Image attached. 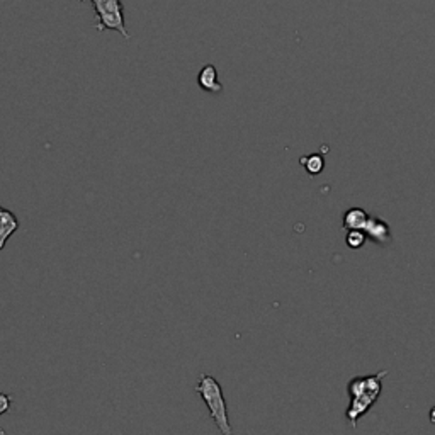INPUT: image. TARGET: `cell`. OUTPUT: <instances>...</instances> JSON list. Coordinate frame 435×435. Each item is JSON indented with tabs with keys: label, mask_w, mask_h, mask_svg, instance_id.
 Segmentation results:
<instances>
[{
	"label": "cell",
	"mask_w": 435,
	"mask_h": 435,
	"mask_svg": "<svg viewBox=\"0 0 435 435\" xmlns=\"http://www.w3.org/2000/svg\"><path fill=\"white\" fill-rule=\"evenodd\" d=\"M300 164L303 165L310 176H318V173L323 171V167H325V160H323V157L318 155V153H313V155L308 157H301Z\"/></svg>",
	"instance_id": "8"
},
{
	"label": "cell",
	"mask_w": 435,
	"mask_h": 435,
	"mask_svg": "<svg viewBox=\"0 0 435 435\" xmlns=\"http://www.w3.org/2000/svg\"><path fill=\"white\" fill-rule=\"evenodd\" d=\"M78 2L94 4L99 20L95 24V29L99 32L118 31L121 32L124 39H131V35L126 29V23H124V6L121 0H78Z\"/></svg>",
	"instance_id": "3"
},
{
	"label": "cell",
	"mask_w": 435,
	"mask_h": 435,
	"mask_svg": "<svg viewBox=\"0 0 435 435\" xmlns=\"http://www.w3.org/2000/svg\"><path fill=\"white\" fill-rule=\"evenodd\" d=\"M364 231H366L367 238H371L372 242L379 243V245H388V243L391 242V231H389L388 223L383 221L381 218H376V216L367 218Z\"/></svg>",
	"instance_id": "4"
},
{
	"label": "cell",
	"mask_w": 435,
	"mask_h": 435,
	"mask_svg": "<svg viewBox=\"0 0 435 435\" xmlns=\"http://www.w3.org/2000/svg\"><path fill=\"white\" fill-rule=\"evenodd\" d=\"M366 240H367V235L364 230H349V233H347V237H345V243L349 248L357 250V248L366 245Z\"/></svg>",
	"instance_id": "9"
},
{
	"label": "cell",
	"mask_w": 435,
	"mask_h": 435,
	"mask_svg": "<svg viewBox=\"0 0 435 435\" xmlns=\"http://www.w3.org/2000/svg\"><path fill=\"white\" fill-rule=\"evenodd\" d=\"M369 214L362 208H352L343 216V230H364Z\"/></svg>",
	"instance_id": "7"
},
{
	"label": "cell",
	"mask_w": 435,
	"mask_h": 435,
	"mask_svg": "<svg viewBox=\"0 0 435 435\" xmlns=\"http://www.w3.org/2000/svg\"><path fill=\"white\" fill-rule=\"evenodd\" d=\"M12 407V396L7 393H0V417L11 412Z\"/></svg>",
	"instance_id": "10"
},
{
	"label": "cell",
	"mask_w": 435,
	"mask_h": 435,
	"mask_svg": "<svg viewBox=\"0 0 435 435\" xmlns=\"http://www.w3.org/2000/svg\"><path fill=\"white\" fill-rule=\"evenodd\" d=\"M197 85L201 87L204 92L209 94H221L223 84L218 80V70L214 65H204L197 73Z\"/></svg>",
	"instance_id": "5"
},
{
	"label": "cell",
	"mask_w": 435,
	"mask_h": 435,
	"mask_svg": "<svg viewBox=\"0 0 435 435\" xmlns=\"http://www.w3.org/2000/svg\"><path fill=\"white\" fill-rule=\"evenodd\" d=\"M388 376V371L376 372L371 376H362V378L350 379L347 391L350 396V405L347 408L345 417L352 427L357 425L359 418L366 415L372 408V405L379 400L381 391H383V379Z\"/></svg>",
	"instance_id": "1"
},
{
	"label": "cell",
	"mask_w": 435,
	"mask_h": 435,
	"mask_svg": "<svg viewBox=\"0 0 435 435\" xmlns=\"http://www.w3.org/2000/svg\"><path fill=\"white\" fill-rule=\"evenodd\" d=\"M429 418H430V422H432V424L435 425V407H432V410H430Z\"/></svg>",
	"instance_id": "11"
},
{
	"label": "cell",
	"mask_w": 435,
	"mask_h": 435,
	"mask_svg": "<svg viewBox=\"0 0 435 435\" xmlns=\"http://www.w3.org/2000/svg\"><path fill=\"white\" fill-rule=\"evenodd\" d=\"M19 226L20 223L18 216L11 209L0 206V252L6 248L7 240L19 230Z\"/></svg>",
	"instance_id": "6"
},
{
	"label": "cell",
	"mask_w": 435,
	"mask_h": 435,
	"mask_svg": "<svg viewBox=\"0 0 435 435\" xmlns=\"http://www.w3.org/2000/svg\"><path fill=\"white\" fill-rule=\"evenodd\" d=\"M194 391L202 398L209 412V418L218 427V430L223 435H231L233 429H231L230 418H228V407L225 400V393H223L221 384L218 379L211 374H204L202 372L197 378V384L194 386Z\"/></svg>",
	"instance_id": "2"
}]
</instances>
